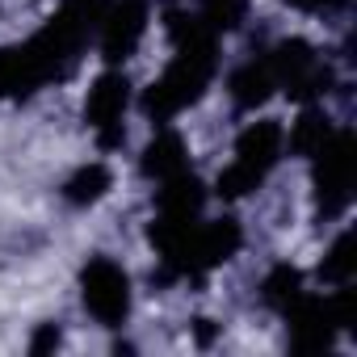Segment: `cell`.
<instances>
[{
  "label": "cell",
  "instance_id": "6",
  "mask_svg": "<svg viewBox=\"0 0 357 357\" xmlns=\"http://www.w3.org/2000/svg\"><path fill=\"white\" fill-rule=\"evenodd\" d=\"M265 59H269L273 80L286 84L294 97H315V93H324L328 80H332L328 68L319 63V55H315L303 38H286V43H278Z\"/></svg>",
  "mask_w": 357,
  "mask_h": 357
},
{
  "label": "cell",
  "instance_id": "4",
  "mask_svg": "<svg viewBox=\"0 0 357 357\" xmlns=\"http://www.w3.org/2000/svg\"><path fill=\"white\" fill-rule=\"evenodd\" d=\"M311 160H315V206L324 219H332L353 198V135L332 130V139Z\"/></svg>",
  "mask_w": 357,
  "mask_h": 357
},
{
  "label": "cell",
  "instance_id": "15",
  "mask_svg": "<svg viewBox=\"0 0 357 357\" xmlns=\"http://www.w3.org/2000/svg\"><path fill=\"white\" fill-rule=\"evenodd\" d=\"M202 5V22L219 34V30H236L248 17V0H198Z\"/></svg>",
  "mask_w": 357,
  "mask_h": 357
},
{
  "label": "cell",
  "instance_id": "11",
  "mask_svg": "<svg viewBox=\"0 0 357 357\" xmlns=\"http://www.w3.org/2000/svg\"><path fill=\"white\" fill-rule=\"evenodd\" d=\"M206 194L194 172H176L168 181H160V215H176V219H198Z\"/></svg>",
  "mask_w": 357,
  "mask_h": 357
},
{
  "label": "cell",
  "instance_id": "17",
  "mask_svg": "<svg viewBox=\"0 0 357 357\" xmlns=\"http://www.w3.org/2000/svg\"><path fill=\"white\" fill-rule=\"evenodd\" d=\"M55 344H59V328H55V324H47V328L34 336V344H30V349H34V353H43V349H55Z\"/></svg>",
  "mask_w": 357,
  "mask_h": 357
},
{
  "label": "cell",
  "instance_id": "1",
  "mask_svg": "<svg viewBox=\"0 0 357 357\" xmlns=\"http://www.w3.org/2000/svg\"><path fill=\"white\" fill-rule=\"evenodd\" d=\"M282 147H286V130L282 122L273 118H261V122H248L236 139V160L223 168L219 176V194L223 198H244L252 194L261 181H265V172L282 160Z\"/></svg>",
  "mask_w": 357,
  "mask_h": 357
},
{
  "label": "cell",
  "instance_id": "8",
  "mask_svg": "<svg viewBox=\"0 0 357 357\" xmlns=\"http://www.w3.org/2000/svg\"><path fill=\"white\" fill-rule=\"evenodd\" d=\"M286 319H290V344L298 353H324L332 344V332L340 328L336 315H332V298H311V294H298L290 307H286Z\"/></svg>",
  "mask_w": 357,
  "mask_h": 357
},
{
  "label": "cell",
  "instance_id": "18",
  "mask_svg": "<svg viewBox=\"0 0 357 357\" xmlns=\"http://www.w3.org/2000/svg\"><path fill=\"white\" fill-rule=\"evenodd\" d=\"M294 9H303V13H324V9H332V5H340V0H290Z\"/></svg>",
  "mask_w": 357,
  "mask_h": 357
},
{
  "label": "cell",
  "instance_id": "3",
  "mask_svg": "<svg viewBox=\"0 0 357 357\" xmlns=\"http://www.w3.org/2000/svg\"><path fill=\"white\" fill-rule=\"evenodd\" d=\"M80 298L89 307V315L105 328H122L130 315V278L122 265H114L109 257H93L80 269Z\"/></svg>",
  "mask_w": 357,
  "mask_h": 357
},
{
  "label": "cell",
  "instance_id": "13",
  "mask_svg": "<svg viewBox=\"0 0 357 357\" xmlns=\"http://www.w3.org/2000/svg\"><path fill=\"white\" fill-rule=\"evenodd\" d=\"M328 139H332L328 114H324V109H303V118H298L294 130H290V147H294L298 155H315Z\"/></svg>",
  "mask_w": 357,
  "mask_h": 357
},
{
  "label": "cell",
  "instance_id": "10",
  "mask_svg": "<svg viewBox=\"0 0 357 357\" xmlns=\"http://www.w3.org/2000/svg\"><path fill=\"white\" fill-rule=\"evenodd\" d=\"M227 89H231V101H236L240 109H257V105L278 89V80H273V72H269V59H248V63H240V68L231 72Z\"/></svg>",
  "mask_w": 357,
  "mask_h": 357
},
{
  "label": "cell",
  "instance_id": "14",
  "mask_svg": "<svg viewBox=\"0 0 357 357\" xmlns=\"http://www.w3.org/2000/svg\"><path fill=\"white\" fill-rule=\"evenodd\" d=\"M261 294H265L269 307L286 311V307L303 294V273H298L294 265H278V269H269V278L261 282Z\"/></svg>",
  "mask_w": 357,
  "mask_h": 357
},
{
  "label": "cell",
  "instance_id": "5",
  "mask_svg": "<svg viewBox=\"0 0 357 357\" xmlns=\"http://www.w3.org/2000/svg\"><path fill=\"white\" fill-rule=\"evenodd\" d=\"M130 105V80L122 72H101L84 97V122L97 130L101 147H118L122 143V114Z\"/></svg>",
  "mask_w": 357,
  "mask_h": 357
},
{
  "label": "cell",
  "instance_id": "7",
  "mask_svg": "<svg viewBox=\"0 0 357 357\" xmlns=\"http://www.w3.org/2000/svg\"><path fill=\"white\" fill-rule=\"evenodd\" d=\"M97 30H101V55L109 63L130 59L147 34V0H118V5H109L101 13Z\"/></svg>",
  "mask_w": 357,
  "mask_h": 357
},
{
  "label": "cell",
  "instance_id": "9",
  "mask_svg": "<svg viewBox=\"0 0 357 357\" xmlns=\"http://www.w3.org/2000/svg\"><path fill=\"white\" fill-rule=\"evenodd\" d=\"M143 172L155 176V181H168L176 172H190V151H185V139L176 130H160L147 151H143Z\"/></svg>",
  "mask_w": 357,
  "mask_h": 357
},
{
  "label": "cell",
  "instance_id": "12",
  "mask_svg": "<svg viewBox=\"0 0 357 357\" xmlns=\"http://www.w3.org/2000/svg\"><path fill=\"white\" fill-rule=\"evenodd\" d=\"M109 185H114L109 164L89 160V164H80L68 181H63V198H68L72 206H93V202H101V198L109 194Z\"/></svg>",
  "mask_w": 357,
  "mask_h": 357
},
{
  "label": "cell",
  "instance_id": "16",
  "mask_svg": "<svg viewBox=\"0 0 357 357\" xmlns=\"http://www.w3.org/2000/svg\"><path fill=\"white\" fill-rule=\"evenodd\" d=\"M353 236L344 231L332 248H328V257H324V265H319V278L324 282H336V286H349V273H353Z\"/></svg>",
  "mask_w": 357,
  "mask_h": 357
},
{
  "label": "cell",
  "instance_id": "2",
  "mask_svg": "<svg viewBox=\"0 0 357 357\" xmlns=\"http://www.w3.org/2000/svg\"><path fill=\"white\" fill-rule=\"evenodd\" d=\"M211 76H215V55H185V51H176V59L164 68V76L151 80V89L143 93V114L155 118V122L176 118L185 105H194L206 93Z\"/></svg>",
  "mask_w": 357,
  "mask_h": 357
}]
</instances>
